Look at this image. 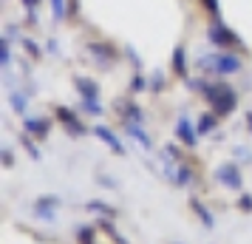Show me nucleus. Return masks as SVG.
Listing matches in <instances>:
<instances>
[{
	"label": "nucleus",
	"mask_w": 252,
	"mask_h": 244,
	"mask_svg": "<svg viewBox=\"0 0 252 244\" xmlns=\"http://www.w3.org/2000/svg\"><path fill=\"white\" fill-rule=\"evenodd\" d=\"M145 88H148L145 77H133V80H130V91H145Z\"/></svg>",
	"instance_id": "nucleus-21"
},
{
	"label": "nucleus",
	"mask_w": 252,
	"mask_h": 244,
	"mask_svg": "<svg viewBox=\"0 0 252 244\" xmlns=\"http://www.w3.org/2000/svg\"><path fill=\"white\" fill-rule=\"evenodd\" d=\"M127 134H130V137H133L142 148H150V137L142 131V125H139V122H127Z\"/></svg>",
	"instance_id": "nucleus-13"
},
{
	"label": "nucleus",
	"mask_w": 252,
	"mask_h": 244,
	"mask_svg": "<svg viewBox=\"0 0 252 244\" xmlns=\"http://www.w3.org/2000/svg\"><path fill=\"white\" fill-rule=\"evenodd\" d=\"M88 51L99 57V66H108V63H111V57H114V54H111V48H105V46H96V43H91V46H88Z\"/></svg>",
	"instance_id": "nucleus-16"
},
{
	"label": "nucleus",
	"mask_w": 252,
	"mask_h": 244,
	"mask_svg": "<svg viewBox=\"0 0 252 244\" xmlns=\"http://www.w3.org/2000/svg\"><path fill=\"white\" fill-rule=\"evenodd\" d=\"M88 210H99V213H105V216H111V213H114L108 205H99V202H91V205H88Z\"/></svg>",
	"instance_id": "nucleus-23"
},
{
	"label": "nucleus",
	"mask_w": 252,
	"mask_h": 244,
	"mask_svg": "<svg viewBox=\"0 0 252 244\" xmlns=\"http://www.w3.org/2000/svg\"><path fill=\"white\" fill-rule=\"evenodd\" d=\"M94 137H99V139H102L105 145H108V148H114L116 153H125V148H122V142L116 139V134H114V131H108L105 125H96V128H94Z\"/></svg>",
	"instance_id": "nucleus-7"
},
{
	"label": "nucleus",
	"mask_w": 252,
	"mask_h": 244,
	"mask_svg": "<svg viewBox=\"0 0 252 244\" xmlns=\"http://www.w3.org/2000/svg\"><path fill=\"white\" fill-rule=\"evenodd\" d=\"M80 242L82 244H94V233L88 230V227H85V230H80Z\"/></svg>",
	"instance_id": "nucleus-24"
},
{
	"label": "nucleus",
	"mask_w": 252,
	"mask_h": 244,
	"mask_svg": "<svg viewBox=\"0 0 252 244\" xmlns=\"http://www.w3.org/2000/svg\"><path fill=\"white\" fill-rule=\"evenodd\" d=\"M150 88H153V91H161V88H164V74L156 71V74L150 77Z\"/></svg>",
	"instance_id": "nucleus-20"
},
{
	"label": "nucleus",
	"mask_w": 252,
	"mask_h": 244,
	"mask_svg": "<svg viewBox=\"0 0 252 244\" xmlns=\"http://www.w3.org/2000/svg\"><path fill=\"white\" fill-rule=\"evenodd\" d=\"M20 40H23V46L29 48V51H32V54H40V48H37L34 43H32V40H29V37H20Z\"/></svg>",
	"instance_id": "nucleus-27"
},
{
	"label": "nucleus",
	"mask_w": 252,
	"mask_h": 244,
	"mask_svg": "<svg viewBox=\"0 0 252 244\" xmlns=\"http://www.w3.org/2000/svg\"><path fill=\"white\" fill-rule=\"evenodd\" d=\"M54 9V20H65V0H51Z\"/></svg>",
	"instance_id": "nucleus-19"
},
{
	"label": "nucleus",
	"mask_w": 252,
	"mask_h": 244,
	"mask_svg": "<svg viewBox=\"0 0 252 244\" xmlns=\"http://www.w3.org/2000/svg\"><path fill=\"white\" fill-rule=\"evenodd\" d=\"M54 208H57V199H54V196H43L34 205V213L40 216V219L51 221V219H54Z\"/></svg>",
	"instance_id": "nucleus-9"
},
{
	"label": "nucleus",
	"mask_w": 252,
	"mask_h": 244,
	"mask_svg": "<svg viewBox=\"0 0 252 244\" xmlns=\"http://www.w3.org/2000/svg\"><path fill=\"white\" fill-rule=\"evenodd\" d=\"M216 125H218V114H204L201 119H198L195 131H198V137H204V134H213Z\"/></svg>",
	"instance_id": "nucleus-12"
},
{
	"label": "nucleus",
	"mask_w": 252,
	"mask_h": 244,
	"mask_svg": "<svg viewBox=\"0 0 252 244\" xmlns=\"http://www.w3.org/2000/svg\"><path fill=\"white\" fill-rule=\"evenodd\" d=\"M176 137L182 139V145L193 148L195 139H198V131L190 125V119H187V116H179V122H176Z\"/></svg>",
	"instance_id": "nucleus-5"
},
{
	"label": "nucleus",
	"mask_w": 252,
	"mask_h": 244,
	"mask_svg": "<svg viewBox=\"0 0 252 244\" xmlns=\"http://www.w3.org/2000/svg\"><path fill=\"white\" fill-rule=\"evenodd\" d=\"M241 57L238 54H201L198 57V69L201 71H210V74H218V77H229V74H238L241 71Z\"/></svg>",
	"instance_id": "nucleus-2"
},
{
	"label": "nucleus",
	"mask_w": 252,
	"mask_h": 244,
	"mask_svg": "<svg viewBox=\"0 0 252 244\" xmlns=\"http://www.w3.org/2000/svg\"><path fill=\"white\" fill-rule=\"evenodd\" d=\"M247 125H250V128H252V114H250V116H247Z\"/></svg>",
	"instance_id": "nucleus-30"
},
{
	"label": "nucleus",
	"mask_w": 252,
	"mask_h": 244,
	"mask_svg": "<svg viewBox=\"0 0 252 244\" xmlns=\"http://www.w3.org/2000/svg\"><path fill=\"white\" fill-rule=\"evenodd\" d=\"M190 208H193L195 213H198V219L204 221V227H213V224H216V221H213V213H210V210H207L204 205L198 202V199H193V202H190Z\"/></svg>",
	"instance_id": "nucleus-14"
},
{
	"label": "nucleus",
	"mask_w": 252,
	"mask_h": 244,
	"mask_svg": "<svg viewBox=\"0 0 252 244\" xmlns=\"http://www.w3.org/2000/svg\"><path fill=\"white\" fill-rule=\"evenodd\" d=\"M207 40H210V43H216V46H221V48L238 46V37L232 35V32H229V29L221 23V20L210 23V29H207Z\"/></svg>",
	"instance_id": "nucleus-3"
},
{
	"label": "nucleus",
	"mask_w": 252,
	"mask_h": 244,
	"mask_svg": "<svg viewBox=\"0 0 252 244\" xmlns=\"http://www.w3.org/2000/svg\"><path fill=\"white\" fill-rule=\"evenodd\" d=\"M238 208H241V210H252V196H241Z\"/></svg>",
	"instance_id": "nucleus-26"
},
{
	"label": "nucleus",
	"mask_w": 252,
	"mask_h": 244,
	"mask_svg": "<svg viewBox=\"0 0 252 244\" xmlns=\"http://www.w3.org/2000/svg\"><path fill=\"white\" fill-rule=\"evenodd\" d=\"M201 94H204L207 103L216 108L213 114H218V116L232 114V111H235V105H238V94L232 91L229 85H224V82H204Z\"/></svg>",
	"instance_id": "nucleus-1"
},
{
	"label": "nucleus",
	"mask_w": 252,
	"mask_h": 244,
	"mask_svg": "<svg viewBox=\"0 0 252 244\" xmlns=\"http://www.w3.org/2000/svg\"><path fill=\"white\" fill-rule=\"evenodd\" d=\"M9 100H12V108L17 111V114H26V108H29V100H26L23 94H20V91H12V97H9Z\"/></svg>",
	"instance_id": "nucleus-17"
},
{
	"label": "nucleus",
	"mask_w": 252,
	"mask_h": 244,
	"mask_svg": "<svg viewBox=\"0 0 252 244\" xmlns=\"http://www.w3.org/2000/svg\"><path fill=\"white\" fill-rule=\"evenodd\" d=\"M23 128L29 131L32 137H37V139H43V137L48 134V122H46V119H40V116H26Z\"/></svg>",
	"instance_id": "nucleus-8"
},
{
	"label": "nucleus",
	"mask_w": 252,
	"mask_h": 244,
	"mask_svg": "<svg viewBox=\"0 0 252 244\" xmlns=\"http://www.w3.org/2000/svg\"><path fill=\"white\" fill-rule=\"evenodd\" d=\"M235 153H238V159H241V162H252V151H247V148H238Z\"/></svg>",
	"instance_id": "nucleus-25"
},
{
	"label": "nucleus",
	"mask_w": 252,
	"mask_h": 244,
	"mask_svg": "<svg viewBox=\"0 0 252 244\" xmlns=\"http://www.w3.org/2000/svg\"><path fill=\"white\" fill-rule=\"evenodd\" d=\"M77 88H80L82 100H99V88H96V82H94V80L80 77V80H77Z\"/></svg>",
	"instance_id": "nucleus-10"
},
{
	"label": "nucleus",
	"mask_w": 252,
	"mask_h": 244,
	"mask_svg": "<svg viewBox=\"0 0 252 244\" xmlns=\"http://www.w3.org/2000/svg\"><path fill=\"white\" fill-rule=\"evenodd\" d=\"M57 116L60 122L65 125V128H71V134H77V137H82L85 134V128H82V122L74 116V111H65V108H57Z\"/></svg>",
	"instance_id": "nucleus-6"
},
{
	"label": "nucleus",
	"mask_w": 252,
	"mask_h": 244,
	"mask_svg": "<svg viewBox=\"0 0 252 244\" xmlns=\"http://www.w3.org/2000/svg\"><path fill=\"white\" fill-rule=\"evenodd\" d=\"M37 3H40V0H23V6H29V12H34Z\"/></svg>",
	"instance_id": "nucleus-29"
},
{
	"label": "nucleus",
	"mask_w": 252,
	"mask_h": 244,
	"mask_svg": "<svg viewBox=\"0 0 252 244\" xmlns=\"http://www.w3.org/2000/svg\"><path fill=\"white\" fill-rule=\"evenodd\" d=\"M170 174H173V182L176 185H190L193 182V171L187 165H176V168H170Z\"/></svg>",
	"instance_id": "nucleus-11"
},
{
	"label": "nucleus",
	"mask_w": 252,
	"mask_h": 244,
	"mask_svg": "<svg viewBox=\"0 0 252 244\" xmlns=\"http://www.w3.org/2000/svg\"><path fill=\"white\" fill-rule=\"evenodd\" d=\"M20 142H23V145H26V151L32 153V156H34V159H40V151H37L34 145H32V139H29V137H20Z\"/></svg>",
	"instance_id": "nucleus-22"
},
{
	"label": "nucleus",
	"mask_w": 252,
	"mask_h": 244,
	"mask_svg": "<svg viewBox=\"0 0 252 244\" xmlns=\"http://www.w3.org/2000/svg\"><path fill=\"white\" fill-rule=\"evenodd\" d=\"M82 111L85 114H94V116H99L105 111L102 105H99V100H82Z\"/></svg>",
	"instance_id": "nucleus-18"
},
{
	"label": "nucleus",
	"mask_w": 252,
	"mask_h": 244,
	"mask_svg": "<svg viewBox=\"0 0 252 244\" xmlns=\"http://www.w3.org/2000/svg\"><path fill=\"white\" fill-rule=\"evenodd\" d=\"M216 179L221 182V185H227L229 190H241V185H244V179H241L235 165H221V168L216 171Z\"/></svg>",
	"instance_id": "nucleus-4"
},
{
	"label": "nucleus",
	"mask_w": 252,
	"mask_h": 244,
	"mask_svg": "<svg viewBox=\"0 0 252 244\" xmlns=\"http://www.w3.org/2000/svg\"><path fill=\"white\" fill-rule=\"evenodd\" d=\"M173 69H176V74H187V57H184L182 46L173 51Z\"/></svg>",
	"instance_id": "nucleus-15"
},
{
	"label": "nucleus",
	"mask_w": 252,
	"mask_h": 244,
	"mask_svg": "<svg viewBox=\"0 0 252 244\" xmlns=\"http://www.w3.org/2000/svg\"><path fill=\"white\" fill-rule=\"evenodd\" d=\"M204 6L210 9V14H213V17H218V3H216V0H204Z\"/></svg>",
	"instance_id": "nucleus-28"
}]
</instances>
